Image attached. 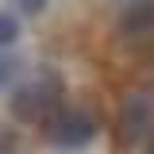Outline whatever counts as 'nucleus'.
Here are the masks:
<instances>
[{
	"mask_svg": "<svg viewBox=\"0 0 154 154\" xmlns=\"http://www.w3.org/2000/svg\"><path fill=\"white\" fill-rule=\"evenodd\" d=\"M116 135H119V146L123 150H139L143 143H154V93L135 89V93L123 96Z\"/></svg>",
	"mask_w": 154,
	"mask_h": 154,
	"instance_id": "7ed1b4c3",
	"label": "nucleus"
},
{
	"mask_svg": "<svg viewBox=\"0 0 154 154\" xmlns=\"http://www.w3.org/2000/svg\"><path fill=\"white\" fill-rule=\"evenodd\" d=\"M123 31H146V27H154V0H143V4H135L131 12L123 16V23H119Z\"/></svg>",
	"mask_w": 154,
	"mask_h": 154,
	"instance_id": "20e7f679",
	"label": "nucleus"
},
{
	"mask_svg": "<svg viewBox=\"0 0 154 154\" xmlns=\"http://www.w3.org/2000/svg\"><path fill=\"white\" fill-rule=\"evenodd\" d=\"M62 96H66L62 77L54 69H42L27 85L16 89V96H12V116H16L19 123H50V116L62 108Z\"/></svg>",
	"mask_w": 154,
	"mask_h": 154,
	"instance_id": "f257e3e1",
	"label": "nucleus"
},
{
	"mask_svg": "<svg viewBox=\"0 0 154 154\" xmlns=\"http://www.w3.org/2000/svg\"><path fill=\"white\" fill-rule=\"evenodd\" d=\"M16 4H19V12H23V16H38V12L46 8V0H16Z\"/></svg>",
	"mask_w": 154,
	"mask_h": 154,
	"instance_id": "0eeeda50",
	"label": "nucleus"
},
{
	"mask_svg": "<svg viewBox=\"0 0 154 154\" xmlns=\"http://www.w3.org/2000/svg\"><path fill=\"white\" fill-rule=\"evenodd\" d=\"M16 38H19V19L12 16V12H0V50L12 46Z\"/></svg>",
	"mask_w": 154,
	"mask_h": 154,
	"instance_id": "39448f33",
	"label": "nucleus"
},
{
	"mask_svg": "<svg viewBox=\"0 0 154 154\" xmlns=\"http://www.w3.org/2000/svg\"><path fill=\"white\" fill-rule=\"evenodd\" d=\"M12 77H16V58L8 50H0V85H8Z\"/></svg>",
	"mask_w": 154,
	"mask_h": 154,
	"instance_id": "423d86ee",
	"label": "nucleus"
},
{
	"mask_svg": "<svg viewBox=\"0 0 154 154\" xmlns=\"http://www.w3.org/2000/svg\"><path fill=\"white\" fill-rule=\"evenodd\" d=\"M146 154H154V143H150V150H146Z\"/></svg>",
	"mask_w": 154,
	"mask_h": 154,
	"instance_id": "1a4fd4ad",
	"label": "nucleus"
},
{
	"mask_svg": "<svg viewBox=\"0 0 154 154\" xmlns=\"http://www.w3.org/2000/svg\"><path fill=\"white\" fill-rule=\"evenodd\" d=\"M96 135H100V116L89 104H62L46 123V139L62 150H81Z\"/></svg>",
	"mask_w": 154,
	"mask_h": 154,
	"instance_id": "f03ea898",
	"label": "nucleus"
},
{
	"mask_svg": "<svg viewBox=\"0 0 154 154\" xmlns=\"http://www.w3.org/2000/svg\"><path fill=\"white\" fill-rule=\"evenodd\" d=\"M0 154H16V135L12 131H0Z\"/></svg>",
	"mask_w": 154,
	"mask_h": 154,
	"instance_id": "6e6552de",
	"label": "nucleus"
}]
</instances>
